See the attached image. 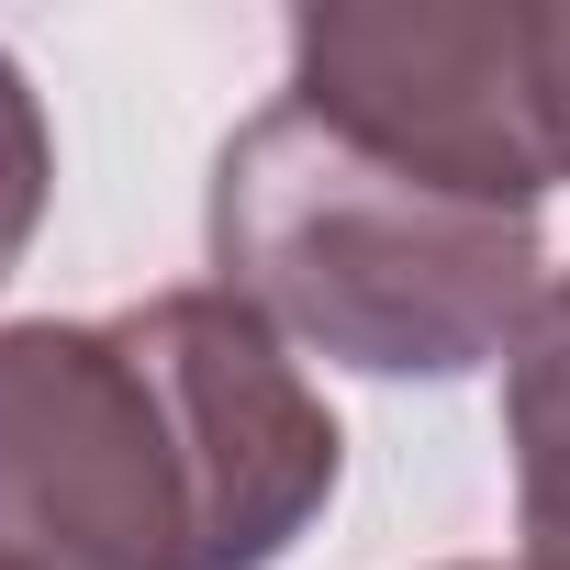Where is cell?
Instances as JSON below:
<instances>
[{
	"instance_id": "6da1fadb",
	"label": "cell",
	"mask_w": 570,
	"mask_h": 570,
	"mask_svg": "<svg viewBox=\"0 0 570 570\" xmlns=\"http://www.w3.org/2000/svg\"><path fill=\"white\" fill-rule=\"evenodd\" d=\"M336 459L325 392L235 292L0 325V570H268Z\"/></svg>"
},
{
	"instance_id": "7a4b0ae2",
	"label": "cell",
	"mask_w": 570,
	"mask_h": 570,
	"mask_svg": "<svg viewBox=\"0 0 570 570\" xmlns=\"http://www.w3.org/2000/svg\"><path fill=\"white\" fill-rule=\"evenodd\" d=\"M213 268L257 325H292L347 370L459 381L525 336L548 235L279 90L213 157Z\"/></svg>"
},
{
	"instance_id": "3957f363",
	"label": "cell",
	"mask_w": 570,
	"mask_h": 570,
	"mask_svg": "<svg viewBox=\"0 0 570 570\" xmlns=\"http://www.w3.org/2000/svg\"><path fill=\"white\" fill-rule=\"evenodd\" d=\"M292 101L470 202L537 213L570 179V0H325L292 12Z\"/></svg>"
},
{
	"instance_id": "277c9868",
	"label": "cell",
	"mask_w": 570,
	"mask_h": 570,
	"mask_svg": "<svg viewBox=\"0 0 570 570\" xmlns=\"http://www.w3.org/2000/svg\"><path fill=\"white\" fill-rule=\"evenodd\" d=\"M503 448H514V570H570V268L503 347Z\"/></svg>"
},
{
	"instance_id": "5b68a950",
	"label": "cell",
	"mask_w": 570,
	"mask_h": 570,
	"mask_svg": "<svg viewBox=\"0 0 570 570\" xmlns=\"http://www.w3.org/2000/svg\"><path fill=\"white\" fill-rule=\"evenodd\" d=\"M46 190H57V146H46V101L23 90V68L0 57V279L23 268L35 224H46Z\"/></svg>"
},
{
	"instance_id": "8992f818",
	"label": "cell",
	"mask_w": 570,
	"mask_h": 570,
	"mask_svg": "<svg viewBox=\"0 0 570 570\" xmlns=\"http://www.w3.org/2000/svg\"><path fill=\"white\" fill-rule=\"evenodd\" d=\"M459 570H481V559H459Z\"/></svg>"
}]
</instances>
